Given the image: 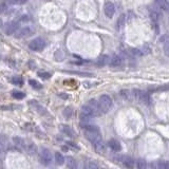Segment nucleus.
<instances>
[{
	"label": "nucleus",
	"mask_w": 169,
	"mask_h": 169,
	"mask_svg": "<svg viewBox=\"0 0 169 169\" xmlns=\"http://www.w3.org/2000/svg\"><path fill=\"white\" fill-rule=\"evenodd\" d=\"M98 102H100V106L103 114L107 113L112 108V106H113V100H112L111 96L108 94H103L100 97Z\"/></svg>",
	"instance_id": "1"
},
{
	"label": "nucleus",
	"mask_w": 169,
	"mask_h": 169,
	"mask_svg": "<svg viewBox=\"0 0 169 169\" xmlns=\"http://www.w3.org/2000/svg\"><path fill=\"white\" fill-rule=\"evenodd\" d=\"M46 40L41 37H37V38H35V39H33L32 41L30 42L29 48H30L32 51L39 52V51H42V50L46 48Z\"/></svg>",
	"instance_id": "2"
},
{
	"label": "nucleus",
	"mask_w": 169,
	"mask_h": 169,
	"mask_svg": "<svg viewBox=\"0 0 169 169\" xmlns=\"http://www.w3.org/2000/svg\"><path fill=\"white\" fill-rule=\"evenodd\" d=\"M20 20H13L7 23L4 27V33L7 35H15L17 31L20 29Z\"/></svg>",
	"instance_id": "3"
},
{
	"label": "nucleus",
	"mask_w": 169,
	"mask_h": 169,
	"mask_svg": "<svg viewBox=\"0 0 169 169\" xmlns=\"http://www.w3.org/2000/svg\"><path fill=\"white\" fill-rule=\"evenodd\" d=\"M39 161L42 165L44 166H48V165L51 164L52 162V154L51 151L46 148H42L39 151Z\"/></svg>",
	"instance_id": "4"
},
{
	"label": "nucleus",
	"mask_w": 169,
	"mask_h": 169,
	"mask_svg": "<svg viewBox=\"0 0 169 169\" xmlns=\"http://www.w3.org/2000/svg\"><path fill=\"white\" fill-rule=\"evenodd\" d=\"M33 33H34V29L32 27H24V28H20L17 31V33L15 34V37L17 39H22V38L30 37Z\"/></svg>",
	"instance_id": "5"
},
{
	"label": "nucleus",
	"mask_w": 169,
	"mask_h": 169,
	"mask_svg": "<svg viewBox=\"0 0 169 169\" xmlns=\"http://www.w3.org/2000/svg\"><path fill=\"white\" fill-rule=\"evenodd\" d=\"M116 160H117V162L122 163L127 169L134 168V165H135L134 160L132 158H130V156H127V155H120V156H117Z\"/></svg>",
	"instance_id": "6"
},
{
	"label": "nucleus",
	"mask_w": 169,
	"mask_h": 169,
	"mask_svg": "<svg viewBox=\"0 0 169 169\" xmlns=\"http://www.w3.org/2000/svg\"><path fill=\"white\" fill-rule=\"evenodd\" d=\"M151 169H169V162L166 160L153 161L150 164Z\"/></svg>",
	"instance_id": "7"
},
{
	"label": "nucleus",
	"mask_w": 169,
	"mask_h": 169,
	"mask_svg": "<svg viewBox=\"0 0 169 169\" xmlns=\"http://www.w3.org/2000/svg\"><path fill=\"white\" fill-rule=\"evenodd\" d=\"M104 12L105 15L108 18H112L114 16V13H115V7L112 2H107L104 7Z\"/></svg>",
	"instance_id": "8"
},
{
	"label": "nucleus",
	"mask_w": 169,
	"mask_h": 169,
	"mask_svg": "<svg viewBox=\"0 0 169 169\" xmlns=\"http://www.w3.org/2000/svg\"><path fill=\"white\" fill-rule=\"evenodd\" d=\"M154 4L162 12H169V1L168 0H154Z\"/></svg>",
	"instance_id": "9"
},
{
	"label": "nucleus",
	"mask_w": 169,
	"mask_h": 169,
	"mask_svg": "<svg viewBox=\"0 0 169 169\" xmlns=\"http://www.w3.org/2000/svg\"><path fill=\"white\" fill-rule=\"evenodd\" d=\"M123 65V58L122 56L120 55H113L111 58H110V63H109V66L111 68H118L120 66Z\"/></svg>",
	"instance_id": "10"
},
{
	"label": "nucleus",
	"mask_w": 169,
	"mask_h": 169,
	"mask_svg": "<svg viewBox=\"0 0 169 169\" xmlns=\"http://www.w3.org/2000/svg\"><path fill=\"white\" fill-rule=\"evenodd\" d=\"M88 105L92 108L93 110L95 111V113H96V115L100 116L103 114L102 112V109H100V102L96 100H94V98H92V100H90L88 102Z\"/></svg>",
	"instance_id": "11"
},
{
	"label": "nucleus",
	"mask_w": 169,
	"mask_h": 169,
	"mask_svg": "<svg viewBox=\"0 0 169 169\" xmlns=\"http://www.w3.org/2000/svg\"><path fill=\"white\" fill-rule=\"evenodd\" d=\"M80 114H83V115H86V116H89V117H95L96 115V113H95L94 110L91 108L89 105H85V106L81 107V111H80Z\"/></svg>",
	"instance_id": "12"
},
{
	"label": "nucleus",
	"mask_w": 169,
	"mask_h": 169,
	"mask_svg": "<svg viewBox=\"0 0 169 169\" xmlns=\"http://www.w3.org/2000/svg\"><path fill=\"white\" fill-rule=\"evenodd\" d=\"M126 22H127V16H126L125 13H123V14L120 15V17L117 18V21H116V30L117 31L122 30L125 27Z\"/></svg>",
	"instance_id": "13"
},
{
	"label": "nucleus",
	"mask_w": 169,
	"mask_h": 169,
	"mask_svg": "<svg viewBox=\"0 0 169 169\" xmlns=\"http://www.w3.org/2000/svg\"><path fill=\"white\" fill-rule=\"evenodd\" d=\"M60 131L63 132V134H66L67 137H75V133H74V130L72 129L70 126L68 125H61L60 126Z\"/></svg>",
	"instance_id": "14"
},
{
	"label": "nucleus",
	"mask_w": 169,
	"mask_h": 169,
	"mask_svg": "<svg viewBox=\"0 0 169 169\" xmlns=\"http://www.w3.org/2000/svg\"><path fill=\"white\" fill-rule=\"evenodd\" d=\"M150 13V17H151V20L153 22H158L161 18H162V14H161V10H155V9H150L149 11Z\"/></svg>",
	"instance_id": "15"
},
{
	"label": "nucleus",
	"mask_w": 169,
	"mask_h": 169,
	"mask_svg": "<svg viewBox=\"0 0 169 169\" xmlns=\"http://www.w3.org/2000/svg\"><path fill=\"white\" fill-rule=\"evenodd\" d=\"M13 142H14V145L16 146L17 149H19V150H26L27 144L21 137H14V139H13Z\"/></svg>",
	"instance_id": "16"
},
{
	"label": "nucleus",
	"mask_w": 169,
	"mask_h": 169,
	"mask_svg": "<svg viewBox=\"0 0 169 169\" xmlns=\"http://www.w3.org/2000/svg\"><path fill=\"white\" fill-rule=\"evenodd\" d=\"M108 147H109L110 149H112L113 151H120V149H122L120 143L114 139L108 141Z\"/></svg>",
	"instance_id": "17"
},
{
	"label": "nucleus",
	"mask_w": 169,
	"mask_h": 169,
	"mask_svg": "<svg viewBox=\"0 0 169 169\" xmlns=\"http://www.w3.org/2000/svg\"><path fill=\"white\" fill-rule=\"evenodd\" d=\"M66 164L69 169H77L78 168V164H77V161L72 156H68L66 159Z\"/></svg>",
	"instance_id": "18"
},
{
	"label": "nucleus",
	"mask_w": 169,
	"mask_h": 169,
	"mask_svg": "<svg viewBox=\"0 0 169 169\" xmlns=\"http://www.w3.org/2000/svg\"><path fill=\"white\" fill-rule=\"evenodd\" d=\"M110 63V57L108 55H102L96 61V65L98 67H105V66L109 65Z\"/></svg>",
	"instance_id": "19"
},
{
	"label": "nucleus",
	"mask_w": 169,
	"mask_h": 169,
	"mask_svg": "<svg viewBox=\"0 0 169 169\" xmlns=\"http://www.w3.org/2000/svg\"><path fill=\"white\" fill-rule=\"evenodd\" d=\"M128 53L132 57H142V56H144L141 48H129L128 49Z\"/></svg>",
	"instance_id": "20"
},
{
	"label": "nucleus",
	"mask_w": 169,
	"mask_h": 169,
	"mask_svg": "<svg viewBox=\"0 0 169 169\" xmlns=\"http://www.w3.org/2000/svg\"><path fill=\"white\" fill-rule=\"evenodd\" d=\"M93 146H94L95 150L97 151L98 153H105V152H106V145L104 144L103 139H100V141L94 143V144H93Z\"/></svg>",
	"instance_id": "21"
},
{
	"label": "nucleus",
	"mask_w": 169,
	"mask_h": 169,
	"mask_svg": "<svg viewBox=\"0 0 169 169\" xmlns=\"http://www.w3.org/2000/svg\"><path fill=\"white\" fill-rule=\"evenodd\" d=\"M139 103L144 105H150L151 103V98H150V95L148 94L147 92H142V95H141V98H139Z\"/></svg>",
	"instance_id": "22"
},
{
	"label": "nucleus",
	"mask_w": 169,
	"mask_h": 169,
	"mask_svg": "<svg viewBox=\"0 0 169 169\" xmlns=\"http://www.w3.org/2000/svg\"><path fill=\"white\" fill-rule=\"evenodd\" d=\"M26 151L29 152L30 154H37L38 150H37V146L33 143H30V144H27V148H26Z\"/></svg>",
	"instance_id": "23"
},
{
	"label": "nucleus",
	"mask_w": 169,
	"mask_h": 169,
	"mask_svg": "<svg viewBox=\"0 0 169 169\" xmlns=\"http://www.w3.org/2000/svg\"><path fill=\"white\" fill-rule=\"evenodd\" d=\"M54 158H55V163L57 165H63L66 163V159L63 158V155L60 152H55Z\"/></svg>",
	"instance_id": "24"
},
{
	"label": "nucleus",
	"mask_w": 169,
	"mask_h": 169,
	"mask_svg": "<svg viewBox=\"0 0 169 169\" xmlns=\"http://www.w3.org/2000/svg\"><path fill=\"white\" fill-rule=\"evenodd\" d=\"M31 105H33V108H34L36 111L38 112V113H40V114H46V109H44V107L42 106H40L39 104H37L36 102H31L30 103Z\"/></svg>",
	"instance_id": "25"
},
{
	"label": "nucleus",
	"mask_w": 169,
	"mask_h": 169,
	"mask_svg": "<svg viewBox=\"0 0 169 169\" xmlns=\"http://www.w3.org/2000/svg\"><path fill=\"white\" fill-rule=\"evenodd\" d=\"M120 95L124 98V100H131V97H132V92H130V91L127 90V89H123V90H120Z\"/></svg>",
	"instance_id": "26"
},
{
	"label": "nucleus",
	"mask_w": 169,
	"mask_h": 169,
	"mask_svg": "<svg viewBox=\"0 0 169 169\" xmlns=\"http://www.w3.org/2000/svg\"><path fill=\"white\" fill-rule=\"evenodd\" d=\"M63 115L65 116V118L70 120V118L72 117V115H73V109H72L71 107H67V108H65L63 111Z\"/></svg>",
	"instance_id": "27"
},
{
	"label": "nucleus",
	"mask_w": 169,
	"mask_h": 169,
	"mask_svg": "<svg viewBox=\"0 0 169 169\" xmlns=\"http://www.w3.org/2000/svg\"><path fill=\"white\" fill-rule=\"evenodd\" d=\"M11 81L13 85H16V86H22L23 85V79L20 76H14L11 78Z\"/></svg>",
	"instance_id": "28"
},
{
	"label": "nucleus",
	"mask_w": 169,
	"mask_h": 169,
	"mask_svg": "<svg viewBox=\"0 0 169 169\" xmlns=\"http://www.w3.org/2000/svg\"><path fill=\"white\" fill-rule=\"evenodd\" d=\"M147 162L143 159H139L137 161V169H147Z\"/></svg>",
	"instance_id": "29"
},
{
	"label": "nucleus",
	"mask_w": 169,
	"mask_h": 169,
	"mask_svg": "<svg viewBox=\"0 0 169 169\" xmlns=\"http://www.w3.org/2000/svg\"><path fill=\"white\" fill-rule=\"evenodd\" d=\"M12 96L16 100H22V98L26 97V94L23 92H20V91H14V92H12Z\"/></svg>",
	"instance_id": "30"
},
{
	"label": "nucleus",
	"mask_w": 169,
	"mask_h": 169,
	"mask_svg": "<svg viewBox=\"0 0 169 169\" xmlns=\"http://www.w3.org/2000/svg\"><path fill=\"white\" fill-rule=\"evenodd\" d=\"M142 92H143V91L139 90V89H134V90L132 91V97L134 98L135 100H137V102H139V98H141Z\"/></svg>",
	"instance_id": "31"
},
{
	"label": "nucleus",
	"mask_w": 169,
	"mask_h": 169,
	"mask_svg": "<svg viewBox=\"0 0 169 169\" xmlns=\"http://www.w3.org/2000/svg\"><path fill=\"white\" fill-rule=\"evenodd\" d=\"M29 83L31 85V87H33L34 89H37V90H39V89L42 88L41 85H40L37 80H35V79H30V80H29Z\"/></svg>",
	"instance_id": "32"
},
{
	"label": "nucleus",
	"mask_w": 169,
	"mask_h": 169,
	"mask_svg": "<svg viewBox=\"0 0 169 169\" xmlns=\"http://www.w3.org/2000/svg\"><path fill=\"white\" fill-rule=\"evenodd\" d=\"M85 169H102L95 162H88L85 166Z\"/></svg>",
	"instance_id": "33"
},
{
	"label": "nucleus",
	"mask_w": 169,
	"mask_h": 169,
	"mask_svg": "<svg viewBox=\"0 0 169 169\" xmlns=\"http://www.w3.org/2000/svg\"><path fill=\"white\" fill-rule=\"evenodd\" d=\"M28 0H7V2L9 4L11 5H20L23 4V3H26Z\"/></svg>",
	"instance_id": "34"
},
{
	"label": "nucleus",
	"mask_w": 169,
	"mask_h": 169,
	"mask_svg": "<svg viewBox=\"0 0 169 169\" xmlns=\"http://www.w3.org/2000/svg\"><path fill=\"white\" fill-rule=\"evenodd\" d=\"M38 76L42 79H48L52 76V73H50V72H38Z\"/></svg>",
	"instance_id": "35"
},
{
	"label": "nucleus",
	"mask_w": 169,
	"mask_h": 169,
	"mask_svg": "<svg viewBox=\"0 0 169 169\" xmlns=\"http://www.w3.org/2000/svg\"><path fill=\"white\" fill-rule=\"evenodd\" d=\"M141 50H142V52H143L144 56L149 55V54L151 53V49L149 48L148 46H141Z\"/></svg>",
	"instance_id": "36"
},
{
	"label": "nucleus",
	"mask_w": 169,
	"mask_h": 169,
	"mask_svg": "<svg viewBox=\"0 0 169 169\" xmlns=\"http://www.w3.org/2000/svg\"><path fill=\"white\" fill-rule=\"evenodd\" d=\"M67 146L69 147V148L73 149V150H79V147L77 146L76 144L73 143V142H68V143H67Z\"/></svg>",
	"instance_id": "37"
},
{
	"label": "nucleus",
	"mask_w": 169,
	"mask_h": 169,
	"mask_svg": "<svg viewBox=\"0 0 169 169\" xmlns=\"http://www.w3.org/2000/svg\"><path fill=\"white\" fill-rule=\"evenodd\" d=\"M163 49H164L165 55H166L167 57H169V40L164 44V48H163Z\"/></svg>",
	"instance_id": "38"
},
{
	"label": "nucleus",
	"mask_w": 169,
	"mask_h": 169,
	"mask_svg": "<svg viewBox=\"0 0 169 169\" xmlns=\"http://www.w3.org/2000/svg\"><path fill=\"white\" fill-rule=\"evenodd\" d=\"M9 5H10V4H9V2H7V1H3V2L1 3V12L3 13V12H4L5 10L9 9Z\"/></svg>",
	"instance_id": "39"
},
{
	"label": "nucleus",
	"mask_w": 169,
	"mask_h": 169,
	"mask_svg": "<svg viewBox=\"0 0 169 169\" xmlns=\"http://www.w3.org/2000/svg\"><path fill=\"white\" fill-rule=\"evenodd\" d=\"M59 97L63 98V100H68L69 98V95L68 94H65V93H60L59 94Z\"/></svg>",
	"instance_id": "40"
},
{
	"label": "nucleus",
	"mask_w": 169,
	"mask_h": 169,
	"mask_svg": "<svg viewBox=\"0 0 169 169\" xmlns=\"http://www.w3.org/2000/svg\"><path fill=\"white\" fill-rule=\"evenodd\" d=\"M71 63H74V65H76V66H81L83 63V61H81V60H77V61H72Z\"/></svg>",
	"instance_id": "41"
},
{
	"label": "nucleus",
	"mask_w": 169,
	"mask_h": 169,
	"mask_svg": "<svg viewBox=\"0 0 169 169\" xmlns=\"http://www.w3.org/2000/svg\"><path fill=\"white\" fill-rule=\"evenodd\" d=\"M102 169H105V168H102Z\"/></svg>",
	"instance_id": "42"
},
{
	"label": "nucleus",
	"mask_w": 169,
	"mask_h": 169,
	"mask_svg": "<svg viewBox=\"0 0 169 169\" xmlns=\"http://www.w3.org/2000/svg\"><path fill=\"white\" fill-rule=\"evenodd\" d=\"M168 1H169V0H168Z\"/></svg>",
	"instance_id": "43"
}]
</instances>
